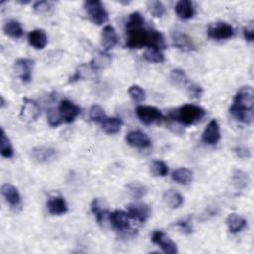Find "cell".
<instances>
[{"instance_id":"1","label":"cell","mask_w":254,"mask_h":254,"mask_svg":"<svg viewBox=\"0 0 254 254\" xmlns=\"http://www.w3.org/2000/svg\"><path fill=\"white\" fill-rule=\"evenodd\" d=\"M205 115L206 111L204 108L195 104H185L170 115L172 119L185 126L194 125L200 122Z\"/></svg>"},{"instance_id":"2","label":"cell","mask_w":254,"mask_h":254,"mask_svg":"<svg viewBox=\"0 0 254 254\" xmlns=\"http://www.w3.org/2000/svg\"><path fill=\"white\" fill-rule=\"evenodd\" d=\"M126 48L130 50L142 49L145 46H148L149 32L142 27H134L126 29Z\"/></svg>"},{"instance_id":"3","label":"cell","mask_w":254,"mask_h":254,"mask_svg":"<svg viewBox=\"0 0 254 254\" xmlns=\"http://www.w3.org/2000/svg\"><path fill=\"white\" fill-rule=\"evenodd\" d=\"M84 7L93 24L100 26L108 21V13L99 0H89L85 2Z\"/></svg>"},{"instance_id":"4","label":"cell","mask_w":254,"mask_h":254,"mask_svg":"<svg viewBox=\"0 0 254 254\" xmlns=\"http://www.w3.org/2000/svg\"><path fill=\"white\" fill-rule=\"evenodd\" d=\"M254 91L251 87H242L235 94L233 104L231 106L239 111H253Z\"/></svg>"},{"instance_id":"5","label":"cell","mask_w":254,"mask_h":254,"mask_svg":"<svg viewBox=\"0 0 254 254\" xmlns=\"http://www.w3.org/2000/svg\"><path fill=\"white\" fill-rule=\"evenodd\" d=\"M208 36L214 40H226L232 38L235 31L234 28L227 22H215L208 25L207 30Z\"/></svg>"},{"instance_id":"6","label":"cell","mask_w":254,"mask_h":254,"mask_svg":"<svg viewBox=\"0 0 254 254\" xmlns=\"http://www.w3.org/2000/svg\"><path fill=\"white\" fill-rule=\"evenodd\" d=\"M139 120L145 125H151L163 119L162 113L158 108L150 105H139L135 110Z\"/></svg>"},{"instance_id":"7","label":"cell","mask_w":254,"mask_h":254,"mask_svg":"<svg viewBox=\"0 0 254 254\" xmlns=\"http://www.w3.org/2000/svg\"><path fill=\"white\" fill-rule=\"evenodd\" d=\"M40 114H41V110L37 102L30 98L23 99V104L19 115V118L23 122L31 123L36 121L40 116Z\"/></svg>"},{"instance_id":"8","label":"cell","mask_w":254,"mask_h":254,"mask_svg":"<svg viewBox=\"0 0 254 254\" xmlns=\"http://www.w3.org/2000/svg\"><path fill=\"white\" fill-rule=\"evenodd\" d=\"M59 113L61 115L63 122L71 123L74 122L81 114V108L79 105L69 99L61 101L59 106Z\"/></svg>"},{"instance_id":"9","label":"cell","mask_w":254,"mask_h":254,"mask_svg":"<svg viewBox=\"0 0 254 254\" xmlns=\"http://www.w3.org/2000/svg\"><path fill=\"white\" fill-rule=\"evenodd\" d=\"M126 208L129 217L140 223H145L151 215L150 207L144 203H132L129 204Z\"/></svg>"},{"instance_id":"10","label":"cell","mask_w":254,"mask_h":254,"mask_svg":"<svg viewBox=\"0 0 254 254\" xmlns=\"http://www.w3.org/2000/svg\"><path fill=\"white\" fill-rule=\"evenodd\" d=\"M34 61L27 58H21L14 63V71L16 76L23 82L29 83L32 80V70H33Z\"/></svg>"},{"instance_id":"11","label":"cell","mask_w":254,"mask_h":254,"mask_svg":"<svg viewBox=\"0 0 254 254\" xmlns=\"http://www.w3.org/2000/svg\"><path fill=\"white\" fill-rule=\"evenodd\" d=\"M151 240L153 243L158 245L167 254L178 253V248H177L176 243L162 231H153Z\"/></svg>"},{"instance_id":"12","label":"cell","mask_w":254,"mask_h":254,"mask_svg":"<svg viewBox=\"0 0 254 254\" xmlns=\"http://www.w3.org/2000/svg\"><path fill=\"white\" fill-rule=\"evenodd\" d=\"M125 139L128 145L137 149H146L151 146L149 136L140 130H132L128 132Z\"/></svg>"},{"instance_id":"13","label":"cell","mask_w":254,"mask_h":254,"mask_svg":"<svg viewBox=\"0 0 254 254\" xmlns=\"http://www.w3.org/2000/svg\"><path fill=\"white\" fill-rule=\"evenodd\" d=\"M172 40L174 46L183 52H193L196 50V45L190 36L180 31H173L172 32Z\"/></svg>"},{"instance_id":"14","label":"cell","mask_w":254,"mask_h":254,"mask_svg":"<svg viewBox=\"0 0 254 254\" xmlns=\"http://www.w3.org/2000/svg\"><path fill=\"white\" fill-rule=\"evenodd\" d=\"M57 150L48 146L35 147L31 150L32 159L40 164H46L55 160L57 158Z\"/></svg>"},{"instance_id":"15","label":"cell","mask_w":254,"mask_h":254,"mask_svg":"<svg viewBox=\"0 0 254 254\" xmlns=\"http://www.w3.org/2000/svg\"><path fill=\"white\" fill-rule=\"evenodd\" d=\"M108 220H110V223L116 231H119L121 232L130 231L129 215L127 212H124L122 210H115L110 213Z\"/></svg>"},{"instance_id":"16","label":"cell","mask_w":254,"mask_h":254,"mask_svg":"<svg viewBox=\"0 0 254 254\" xmlns=\"http://www.w3.org/2000/svg\"><path fill=\"white\" fill-rule=\"evenodd\" d=\"M221 128L217 120L212 119L208 122L202 134V140L208 145H216L221 140Z\"/></svg>"},{"instance_id":"17","label":"cell","mask_w":254,"mask_h":254,"mask_svg":"<svg viewBox=\"0 0 254 254\" xmlns=\"http://www.w3.org/2000/svg\"><path fill=\"white\" fill-rule=\"evenodd\" d=\"M96 72L97 70L92 67V65L90 64H82L78 67L75 75L72 76L69 81V84L71 83H76L79 81H87V80H93L96 77Z\"/></svg>"},{"instance_id":"18","label":"cell","mask_w":254,"mask_h":254,"mask_svg":"<svg viewBox=\"0 0 254 254\" xmlns=\"http://www.w3.org/2000/svg\"><path fill=\"white\" fill-rule=\"evenodd\" d=\"M117 43L118 36L115 29L111 25H106L101 32V46L108 51L114 49Z\"/></svg>"},{"instance_id":"19","label":"cell","mask_w":254,"mask_h":254,"mask_svg":"<svg viewBox=\"0 0 254 254\" xmlns=\"http://www.w3.org/2000/svg\"><path fill=\"white\" fill-rule=\"evenodd\" d=\"M29 44L36 50H43L48 44V36L42 29H35L28 35Z\"/></svg>"},{"instance_id":"20","label":"cell","mask_w":254,"mask_h":254,"mask_svg":"<svg viewBox=\"0 0 254 254\" xmlns=\"http://www.w3.org/2000/svg\"><path fill=\"white\" fill-rule=\"evenodd\" d=\"M47 208L53 215H62L68 211V205L63 197L54 196L47 202Z\"/></svg>"},{"instance_id":"21","label":"cell","mask_w":254,"mask_h":254,"mask_svg":"<svg viewBox=\"0 0 254 254\" xmlns=\"http://www.w3.org/2000/svg\"><path fill=\"white\" fill-rule=\"evenodd\" d=\"M175 12L179 18L183 20L193 18L196 13L193 2L190 0H180L178 1L175 6Z\"/></svg>"},{"instance_id":"22","label":"cell","mask_w":254,"mask_h":254,"mask_svg":"<svg viewBox=\"0 0 254 254\" xmlns=\"http://www.w3.org/2000/svg\"><path fill=\"white\" fill-rule=\"evenodd\" d=\"M226 224L228 226V229H229L230 232H231L233 234H236V233L240 232L247 226L246 220L244 219L243 216H241L237 213H231L227 217Z\"/></svg>"},{"instance_id":"23","label":"cell","mask_w":254,"mask_h":254,"mask_svg":"<svg viewBox=\"0 0 254 254\" xmlns=\"http://www.w3.org/2000/svg\"><path fill=\"white\" fill-rule=\"evenodd\" d=\"M1 194L6 200L7 203H9L12 207H18L21 204V197L18 192V190L10 185V184H4L1 187Z\"/></svg>"},{"instance_id":"24","label":"cell","mask_w":254,"mask_h":254,"mask_svg":"<svg viewBox=\"0 0 254 254\" xmlns=\"http://www.w3.org/2000/svg\"><path fill=\"white\" fill-rule=\"evenodd\" d=\"M163 201L171 209H177L184 203V198L175 190H168L163 195Z\"/></svg>"},{"instance_id":"25","label":"cell","mask_w":254,"mask_h":254,"mask_svg":"<svg viewBox=\"0 0 254 254\" xmlns=\"http://www.w3.org/2000/svg\"><path fill=\"white\" fill-rule=\"evenodd\" d=\"M148 48L157 49L160 51L167 49V43L165 40L164 35L156 30H151L149 32V41H148Z\"/></svg>"},{"instance_id":"26","label":"cell","mask_w":254,"mask_h":254,"mask_svg":"<svg viewBox=\"0 0 254 254\" xmlns=\"http://www.w3.org/2000/svg\"><path fill=\"white\" fill-rule=\"evenodd\" d=\"M3 32L5 33V35H7V36H9V37L14 38V39L21 38L24 34L22 25L17 20H13V19L8 20L4 24Z\"/></svg>"},{"instance_id":"27","label":"cell","mask_w":254,"mask_h":254,"mask_svg":"<svg viewBox=\"0 0 254 254\" xmlns=\"http://www.w3.org/2000/svg\"><path fill=\"white\" fill-rule=\"evenodd\" d=\"M193 172L187 168H179L172 174V179L181 185H187L193 181Z\"/></svg>"},{"instance_id":"28","label":"cell","mask_w":254,"mask_h":254,"mask_svg":"<svg viewBox=\"0 0 254 254\" xmlns=\"http://www.w3.org/2000/svg\"><path fill=\"white\" fill-rule=\"evenodd\" d=\"M112 57L110 54L105 52H98L91 62L92 67L98 71L101 69H105L112 65Z\"/></svg>"},{"instance_id":"29","label":"cell","mask_w":254,"mask_h":254,"mask_svg":"<svg viewBox=\"0 0 254 254\" xmlns=\"http://www.w3.org/2000/svg\"><path fill=\"white\" fill-rule=\"evenodd\" d=\"M123 125V121L120 118L117 117H112V118H105L102 122V130L107 134H116L120 131L121 127Z\"/></svg>"},{"instance_id":"30","label":"cell","mask_w":254,"mask_h":254,"mask_svg":"<svg viewBox=\"0 0 254 254\" xmlns=\"http://www.w3.org/2000/svg\"><path fill=\"white\" fill-rule=\"evenodd\" d=\"M0 153L5 158H12L14 155L12 144L3 128H1V135H0Z\"/></svg>"},{"instance_id":"31","label":"cell","mask_w":254,"mask_h":254,"mask_svg":"<svg viewBox=\"0 0 254 254\" xmlns=\"http://www.w3.org/2000/svg\"><path fill=\"white\" fill-rule=\"evenodd\" d=\"M126 190H127L128 194L132 198H134L136 200L144 198L145 196L147 195V192H148L146 186H145L142 183H140V182H131V183H129L126 186Z\"/></svg>"},{"instance_id":"32","label":"cell","mask_w":254,"mask_h":254,"mask_svg":"<svg viewBox=\"0 0 254 254\" xmlns=\"http://www.w3.org/2000/svg\"><path fill=\"white\" fill-rule=\"evenodd\" d=\"M91 209H92V212L96 217L97 222L99 224H101L105 213L107 212V206L105 205V203L102 200H100L99 198H96L92 202Z\"/></svg>"},{"instance_id":"33","label":"cell","mask_w":254,"mask_h":254,"mask_svg":"<svg viewBox=\"0 0 254 254\" xmlns=\"http://www.w3.org/2000/svg\"><path fill=\"white\" fill-rule=\"evenodd\" d=\"M232 183L236 190L242 191L245 188H247L249 184V177L247 173L241 170H236L232 176Z\"/></svg>"},{"instance_id":"34","label":"cell","mask_w":254,"mask_h":254,"mask_svg":"<svg viewBox=\"0 0 254 254\" xmlns=\"http://www.w3.org/2000/svg\"><path fill=\"white\" fill-rule=\"evenodd\" d=\"M170 80L176 86H186L189 84L186 72L181 69H175L171 71Z\"/></svg>"},{"instance_id":"35","label":"cell","mask_w":254,"mask_h":254,"mask_svg":"<svg viewBox=\"0 0 254 254\" xmlns=\"http://www.w3.org/2000/svg\"><path fill=\"white\" fill-rule=\"evenodd\" d=\"M90 119L94 123H102L106 118L103 108L98 104H93L91 106L89 112Z\"/></svg>"},{"instance_id":"36","label":"cell","mask_w":254,"mask_h":254,"mask_svg":"<svg viewBox=\"0 0 254 254\" xmlns=\"http://www.w3.org/2000/svg\"><path fill=\"white\" fill-rule=\"evenodd\" d=\"M144 59L150 62V63H155V64H160L165 62V55L162 51L153 49V48H148L144 53Z\"/></svg>"},{"instance_id":"37","label":"cell","mask_w":254,"mask_h":254,"mask_svg":"<svg viewBox=\"0 0 254 254\" xmlns=\"http://www.w3.org/2000/svg\"><path fill=\"white\" fill-rule=\"evenodd\" d=\"M230 113L233 115V117L245 124H250L253 120V111H239L234 108H230Z\"/></svg>"},{"instance_id":"38","label":"cell","mask_w":254,"mask_h":254,"mask_svg":"<svg viewBox=\"0 0 254 254\" xmlns=\"http://www.w3.org/2000/svg\"><path fill=\"white\" fill-rule=\"evenodd\" d=\"M150 171L155 177H166L169 173V168L164 161L154 160L150 165Z\"/></svg>"},{"instance_id":"39","label":"cell","mask_w":254,"mask_h":254,"mask_svg":"<svg viewBox=\"0 0 254 254\" xmlns=\"http://www.w3.org/2000/svg\"><path fill=\"white\" fill-rule=\"evenodd\" d=\"M149 12L151 15L155 18H161L166 13V7L161 1H156V0H152L147 3Z\"/></svg>"},{"instance_id":"40","label":"cell","mask_w":254,"mask_h":254,"mask_svg":"<svg viewBox=\"0 0 254 254\" xmlns=\"http://www.w3.org/2000/svg\"><path fill=\"white\" fill-rule=\"evenodd\" d=\"M128 93L130 97L136 102H143L146 99V92H145V91L140 86L137 85L131 86L128 89Z\"/></svg>"},{"instance_id":"41","label":"cell","mask_w":254,"mask_h":254,"mask_svg":"<svg viewBox=\"0 0 254 254\" xmlns=\"http://www.w3.org/2000/svg\"><path fill=\"white\" fill-rule=\"evenodd\" d=\"M144 18L138 11H135L131 13L128 17V20L126 22V29L134 28V27H142L144 25Z\"/></svg>"},{"instance_id":"42","label":"cell","mask_w":254,"mask_h":254,"mask_svg":"<svg viewBox=\"0 0 254 254\" xmlns=\"http://www.w3.org/2000/svg\"><path fill=\"white\" fill-rule=\"evenodd\" d=\"M47 115H48V122L52 127H57L63 122L59 111H56L54 108H51V110L48 111Z\"/></svg>"},{"instance_id":"43","label":"cell","mask_w":254,"mask_h":254,"mask_svg":"<svg viewBox=\"0 0 254 254\" xmlns=\"http://www.w3.org/2000/svg\"><path fill=\"white\" fill-rule=\"evenodd\" d=\"M187 92H188V95L191 97V98H194V99H198L202 96L203 94V88L197 84H189L188 85V88H187Z\"/></svg>"},{"instance_id":"44","label":"cell","mask_w":254,"mask_h":254,"mask_svg":"<svg viewBox=\"0 0 254 254\" xmlns=\"http://www.w3.org/2000/svg\"><path fill=\"white\" fill-rule=\"evenodd\" d=\"M52 4L49 1H38L33 6V9L36 13H47L51 10Z\"/></svg>"},{"instance_id":"45","label":"cell","mask_w":254,"mask_h":254,"mask_svg":"<svg viewBox=\"0 0 254 254\" xmlns=\"http://www.w3.org/2000/svg\"><path fill=\"white\" fill-rule=\"evenodd\" d=\"M175 227L179 229V231H181V232H183L185 234H190L194 231V229L191 225L190 222L188 221H180V222H177L175 224Z\"/></svg>"},{"instance_id":"46","label":"cell","mask_w":254,"mask_h":254,"mask_svg":"<svg viewBox=\"0 0 254 254\" xmlns=\"http://www.w3.org/2000/svg\"><path fill=\"white\" fill-rule=\"evenodd\" d=\"M243 36L244 39L247 42H252L254 39V28H253V23L251 22L248 26L243 28Z\"/></svg>"},{"instance_id":"47","label":"cell","mask_w":254,"mask_h":254,"mask_svg":"<svg viewBox=\"0 0 254 254\" xmlns=\"http://www.w3.org/2000/svg\"><path fill=\"white\" fill-rule=\"evenodd\" d=\"M234 152H235V154L237 155V157L242 158V159H245V158L247 159V158H249V157L251 156L249 149L246 148V147H242V146L236 147V148L234 149Z\"/></svg>"},{"instance_id":"48","label":"cell","mask_w":254,"mask_h":254,"mask_svg":"<svg viewBox=\"0 0 254 254\" xmlns=\"http://www.w3.org/2000/svg\"><path fill=\"white\" fill-rule=\"evenodd\" d=\"M0 101H1V103H0V107L3 108L5 106V104H6V101H5V99H4V97L2 95L0 96Z\"/></svg>"},{"instance_id":"49","label":"cell","mask_w":254,"mask_h":254,"mask_svg":"<svg viewBox=\"0 0 254 254\" xmlns=\"http://www.w3.org/2000/svg\"><path fill=\"white\" fill-rule=\"evenodd\" d=\"M16 2L19 4H22V5H26V4L30 3V1H16Z\"/></svg>"}]
</instances>
